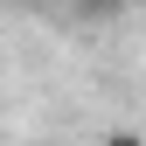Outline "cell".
I'll list each match as a JSON object with an SVG mask.
<instances>
[{"mask_svg": "<svg viewBox=\"0 0 146 146\" xmlns=\"http://www.w3.org/2000/svg\"><path fill=\"white\" fill-rule=\"evenodd\" d=\"M84 21H111V14H125V0H77Z\"/></svg>", "mask_w": 146, "mask_h": 146, "instance_id": "obj_1", "label": "cell"}, {"mask_svg": "<svg viewBox=\"0 0 146 146\" xmlns=\"http://www.w3.org/2000/svg\"><path fill=\"white\" fill-rule=\"evenodd\" d=\"M104 146H146L139 132H111V139H104Z\"/></svg>", "mask_w": 146, "mask_h": 146, "instance_id": "obj_2", "label": "cell"}, {"mask_svg": "<svg viewBox=\"0 0 146 146\" xmlns=\"http://www.w3.org/2000/svg\"><path fill=\"white\" fill-rule=\"evenodd\" d=\"M21 7H35V0H21Z\"/></svg>", "mask_w": 146, "mask_h": 146, "instance_id": "obj_3", "label": "cell"}]
</instances>
